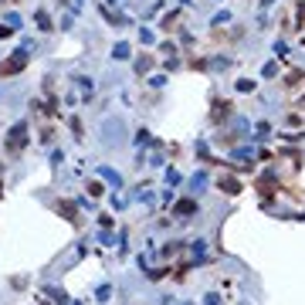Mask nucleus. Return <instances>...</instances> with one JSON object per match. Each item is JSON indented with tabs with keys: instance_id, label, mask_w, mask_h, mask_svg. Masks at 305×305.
I'll list each match as a JSON object with an SVG mask.
<instances>
[{
	"instance_id": "3",
	"label": "nucleus",
	"mask_w": 305,
	"mask_h": 305,
	"mask_svg": "<svg viewBox=\"0 0 305 305\" xmlns=\"http://www.w3.org/2000/svg\"><path fill=\"white\" fill-rule=\"evenodd\" d=\"M302 72H292V75L288 78H282V85H285V88H288V92H292V88H299V85H302Z\"/></svg>"
},
{
	"instance_id": "4",
	"label": "nucleus",
	"mask_w": 305,
	"mask_h": 305,
	"mask_svg": "<svg viewBox=\"0 0 305 305\" xmlns=\"http://www.w3.org/2000/svg\"><path fill=\"white\" fill-rule=\"evenodd\" d=\"M221 190H224V193H237V190H241V183H237V180H228V176H224V180H221Z\"/></svg>"
},
{
	"instance_id": "2",
	"label": "nucleus",
	"mask_w": 305,
	"mask_h": 305,
	"mask_svg": "<svg viewBox=\"0 0 305 305\" xmlns=\"http://www.w3.org/2000/svg\"><path fill=\"white\" fill-rule=\"evenodd\" d=\"M24 65H27V58H24V51H17V58H7L0 72H3V75H10V72H20Z\"/></svg>"
},
{
	"instance_id": "1",
	"label": "nucleus",
	"mask_w": 305,
	"mask_h": 305,
	"mask_svg": "<svg viewBox=\"0 0 305 305\" xmlns=\"http://www.w3.org/2000/svg\"><path fill=\"white\" fill-rule=\"evenodd\" d=\"M24 133H27V126H24V122H17V126L7 133V152H20V150H24V143H27V136H24Z\"/></svg>"
}]
</instances>
